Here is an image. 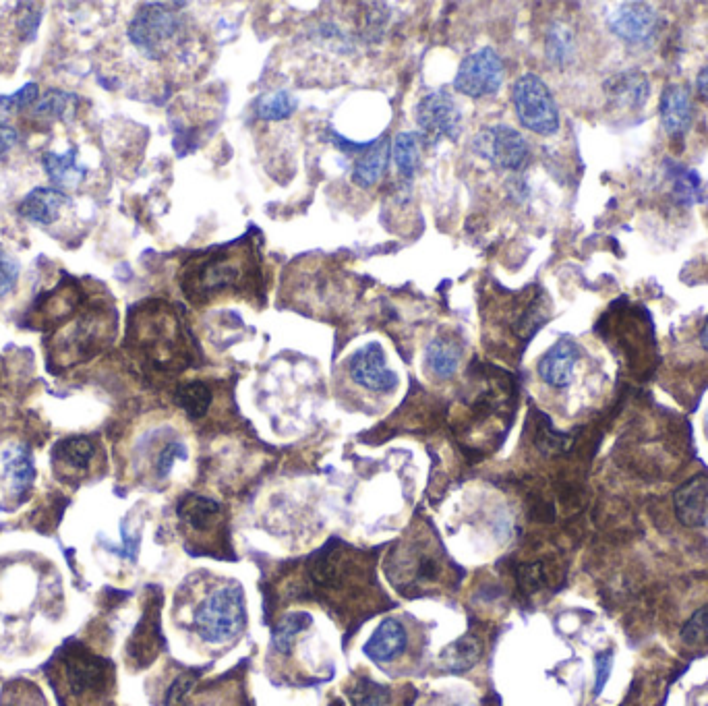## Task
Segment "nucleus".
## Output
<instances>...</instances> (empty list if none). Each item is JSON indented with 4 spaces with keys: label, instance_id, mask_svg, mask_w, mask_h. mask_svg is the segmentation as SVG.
<instances>
[{
    "label": "nucleus",
    "instance_id": "obj_6",
    "mask_svg": "<svg viewBox=\"0 0 708 706\" xmlns=\"http://www.w3.org/2000/svg\"><path fill=\"white\" fill-rule=\"evenodd\" d=\"M417 125L421 127V137L429 143H439L441 139L458 141L462 133V114L450 94L435 92L421 100Z\"/></svg>",
    "mask_w": 708,
    "mask_h": 706
},
{
    "label": "nucleus",
    "instance_id": "obj_41",
    "mask_svg": "<svg viewBox=\"0 0 708 706\" xmlns=\"http://www.w3.org/2000/svg\"><path fill=\"white\" fill-rule=\"evenodd\" d=\"M696 87H698V94H700V98L708 102V67H704V69L698 73Z\"/></svg>",
    "mask_w": 708,
    "mask_h": 706
},
{
    "label": "nucleus",
    "instance_id": "obj_35",
    "mask_svg": "<svg viewBox=\"0 0 708 706\" xmlns=\"http://www.w3.org/2000/svg\"><path fill=\"white\" fill-rule=\"evenodd\" d=\"M700 181L696 172L692 170H680L675 176V197L680 199L682 203H692L696 201V193H698Z\"/></svg>",
    "mask_w": 708,
    "mask_h": 706
},
{
    "label": "nucleus",
    "instance_id": "obj_8",
    "mask_svg": "<svg viewBox=\"0 0 708 706\" xmlns=\"http://www.w3.org/2000/svg\"><path fill=\"white\" fill-rule=\"evenodd\" d=\"M607 27L628 44H646L657 34L659 15L651 5L624 3L607 15Z\"/></svg>",
    "mask_w": 708,
    "mask_h": 706
},
{
    "label": "nucleus",
    "instance_id": "obj_38",
    "mask_svg": "<svg viewBox=\"0 0 708 706\" xmlns=\"http://www.w3.org/2000/svg\"><path fill=\"white\" fill-rule=\"evenodd\" d=\"M3 706H44V702L34 688H23V690H15L13 696H9L7 692Z\"/></svg>",
    "mask_w": 708,
    "mask_h": 706
},
{
    "label": "nucleus",
    "instance_id": "obj_28",
    "mask_svg": "<svg viewBox=\"0 0 708 706\" xmlns=\"http://www.w3.org/2000/svg\"><path fill=\"white\" fill-rule=\"evenodd\" d=\"M311 622H313V617L303 611H294V613H288L286 617H282V622L276 626L274 636H272L274 649L278 653H288L292 649V642L297 640V636L301 632H305L311 626Z\"/></svg>",
    "mask_w": 708,
    "mask_h": 706
},
{
    "label": "nucleus",
    "instance_id": "obj_23",
    "mask_svg": "<svg viewBox=\"0 0 708 706\" xmlns=\"http://www.w3.org/2000/svg\"><path fill=\"white\" fill-rule=\"evenodd\" d=\"M421 137L415 131H402L394 139V162L404 179H412L421 164Z\"/></svg>",
    "mask_w": 708,
    "mask_h": 706
},
{
    "label": "nucleus",
    "instance_id": "obj_43",
    "mask_svg": "<svg viewBox=\"0 0 708 706\" xmlns=\"http://www.w3.org/2000/svg\"><path fill=\"white\" fill-rule=\"evenodd\" d=\"M706 435H708V410H706Z\"/></svg>",
    "mask_w": 708,
    "mask_h": 706
},
{
    "label": "nucleus",
    "instance_id": "obj_15",
    "mask_svg": "<svg viewBox=\"0 0 708 706\" xmlns=\"http://www.w3.org/2000/svg\"><path fill=\"white\" fill-rule=\"evenodd\" d=\"M67 684L79 698L100 692L106 686V663L87 653L71 657L67 661Z\"/></svg>",
    "mask_w": 708,
    "mask_h": 706
},
{
    "label": "nucleus",
    "instance_id": "obj_34",
    "mask_svg": "<svg viewBox=\"0 0 708 706\" xmlns=\"http://www.w3.org/2000/svg\"><path fill=\"white\" fill-rule=\"evenodd\" d=\"M189 452H187V446L183 444V441H170V444H166L162 448V452L158 454V460H156V473L160 479L168 477L170 475V470L174 468V464L179 462V460H187Z\"/></svg>",
    "mask_w": 708,
    "mask_h": 706
},
{
    "label": "nucleus",
    "instance_id": "obj_3",
    "mask_svg": "<svg viewBox=\"0 0 708 706\" xmlns=\"http://www.w3.org/2000/svg\"><path fill=\"white\" fill-rule=\"evenodd\" d=\"M512 102L522 127L545 137L557 133L559 110L551 90L539 75L526 73L518 77L512 87Z\"/></svg>",
    "mask_w": 708,
    "mask_h": 706
},
{
    "label": "nucleus",
    "instance_id": "obj_31",
    "mask_svg": "<svg viewBox=\"0 0 708 706\" xmlns=\"http://www.w3.org/2000/svg\"><path fill=\"white\" fill-rule=\"evenodd\" d=\"M350 700L354 706H383L388 700V690L371 680H359L350 688Z\"/></svg>",
    "mask_w": 708,
    "mask_h": 706
},
{
    "label": "nucleus",
    "instance_id": "obj_4",
    "mask_svg": "<svg viewBox=\"0 0 708 706\" xmlns=\"http://www.w3.org/2000/svg\"><path fill=\"white\" fill-rule=\"evenodd\" d=\"M472 152L501 170H520L530 156L524 135L508 125L485 127L472 141Z\"/></svg>",
    "mask_w": 708,
    "mask_h": 706
},
{
    "label": "nucleus",
    "instance_id": "obj_29",
    "mask_svg": "<svg viewBox=\"0 0 708 706\" xmlns=\"http://www.w3.org/2000/svg\"><path fill=\"white\" fill-rule=\"evenodd\" d=\"M299 100L294 98L290 92H274L265 94L257 102V116L261 121H284L288 116L297 110Z\"/></svg>",
    "mask_w": 708,
    "mask_h": 706
},
{
    "label": "nucleus",
    "instance_id": "obj_7",
    "mask_svg": "<svg viewBox=\"0 0 708 706\" xmlns=\"http://www.w3.org/2000/svg\"><path fill=\"white\" fill-rule=\"evenodd\" d=\"M348 371L354 384L377 394L392 392L398 386V375L388 367L381 344L369 342L350 357Z\"/></svg>",
    "mask_w": 708,
    "mask_h": 706
},
{
    "label": "nucleus",
    "instance_id": "obj_39",
    "mask_svg": "<svg viewBox=\"0 0 708 706\" xmlns=\"http://www.w3.org/2000/svg\"><path fill=\"white\" fill-rule=\"evenodd\" d=\"M611 663H613V653L605 651L599 653L595 659V669H597V684H595V694H601V690L605 688L609 675H611Z\"/></svg>",
    "mask_w": 708,
    "mask_h": 706
},
{
    "label": "nucleus",
    "instance_id": "obj_1",
    "mask_svg": "<svg viewBox=\"0 0 708 706\" xmlns=\"http://www.w3.org/2000/svg\"><path fill=\"white\" fill-rule=\"evenodd\" d=\"M185 3H147L141 5L129 25V40L147 58L160 61L183 36V19L172 9H183Z\"/></svg>",
    "mask_w": 708,
    "mask_h": 706
},
{
    "label": "nucleus",
    "instance_id": "obj_16",
    "mask_svg": "<svg viewBox=\"0 0 708 706\" xmlns=\"http://www.w3.org/2000/svg\"><path fill=\"white\" fill-rule=\"evenodd\" d=\"M406 630L398 620H383L365 644V653L375 663H392L406 651Z\"/></svg>",
    "mask_w": 708,
    "mask_h": 706
},
{
    "label": "nucleus",
    "instance_id": "obj_10",
    "mask_svg": "<svg viewBox=\"0 0 708 706\" xmlns=\"http://www.w3.org/2000/svg\"><path fill=\"white\" fill-rule=\"evenodd\" d=\"M692 98L686 85L671 83L663 90L661 106H659V119L665 133L673 139H680L692 127Z\"/></svg>",
    "mask_w": 708,
    "mask_h": 706
},
{
    "label": "nucleus",
    "instance_id": "obj_2",
    "mask_svg": "<svg viewBox=\"0 0 708 706\" xmlns=\"http://www.w3.org/2000/svg\"><path fill=\"white\" fill-rule=\"evenodd\" d=\"M245 626V597L241 586H220L195 611V628L212 644L228 642Z\"/></svg>",
    "mask_w": 708,
    "mask_h": 706
},
{
    "label": "nucleus",
    "instance_id": "obj_12",
    "mask_svg": "<svg viewBox=\"0 0 708 706\" xmlns=\"http://www.w3.org/2000/svg\"><path fill=\"white\" fill-rule=\"evenodd\" d=\"M605 94L622 110H636L642 108L651 94V83H648L646 73L640 69H630L622 71L605 81Z\"/></svg>",
    "mask_w": 708,
    "mask_h": 706
},
{
    "label": "nucleus",
    "instance_id": "obj_14",
    "mask_svg": "<svg viewBox=\"0 0 708 706\" xmlns=\"http://www.w3.org/2000/svg\"><path fill=\"white\" fill-rule=\"evenodd\" d=\"M675 516L684 526L698 528L708 520V479L694 477L675 491Z\"/></svg>",
    "mask_w": 708,
    "mask_h": 706
},
{
    "label": "nucleus",
    "instance_id": "obj_22",
    "mask_svg": "<svg viewBox=\"0 0 708 706\" xmlns=\"http://www.w3.org/2000/svg\"><path fill=\"white\" fill-rule=\"evenodd\" d=\"M179 516L193 526L195 531H205L210 528L220 516V504L210 497L189 495L179 504Z\"/></svg>",
    "mask_w": 708,
    "mask_h": 706
},
{
    "label": "nucleus",
    "instance_id": "obj_11",
    "mask_svg": "<svg viewBox=\"0 0 708 706\" xmlns=\"http://www.w3.org/2000/svg\"><path fill=\"white\" fill-rule=\"evenodd\" d=\"M580 361V348L576 342L564 338L555 342L539 361V375L551 388H566L572 384L574 369Z\"/></svg>",
    "mask_w": 708,
    "mask_h": 706
},
{
    "label": "nucleus",
    "instance_id": "obj_17",
    "mask_svg": "<svg viewBox=\"0 0 708 706\" xmlns=\"http://www.w3.org/2000/svg\"><path fill=\"white\" fill-rule=\"evenodd\" d=\"M79 150L77 147H71L69 152L65 154H56V152H48L42 156V166L48 174V179L63 189H73L77 187L87 174V168L79 164L77 160Z\"/></svg>",
    "mask_w": 708,
    "mask_h": 706
},
{
    "label": "nucleus",
    "instance_id": "obj_13",
    "mask_svg": "<svg viewBox=\"0 0 708 706\" xmlns=\"http://www.w3.org/2000/svg\"><path fill=\"white\" fill-rule=\"evenodd\" d=\"M71 203L69 195L58 189H48V187H36L34 191H29L25 199L19 205V214L27 222L50 226L58 218L61 212Z\"/></svg>",
    "mask_w": 708,
    "mask_h": 706
},
{
    "label": "nucleus",
    "instance_id": "obj_36",
    "mask_svg": "<svg viewBox=\"0 0 708 706\" xmlns=\"http://www.w3.org/2000/svg\"><path fill=\"white\" fill-rule=\"evenodd\" d=\"M518 582H520V586L524 588V591H528V593L537 591V588H541L543 582H545L543 568H541L539 564L522 566V568L518 570Z\"/></svg>",
    "mask_w": 708,
    "mask_h": 706
},
{
    "label": "nucleus",
    "instance_id": "obj_20",
    "mask_svg": "<svg viewBox=\"0 0 708 706\" xmlns=\"http://www.w3.org/2000/svg\"><path fill=\"white\" fill-rule=\"evenodd\" d=\"M386 164H388V141L379 139L371 143L361 154L357 164H354L352 183L361 189H371L379 181L383 170H386Z\"/></svg>",
    "mask_w": 708,
    "mask_h": 706
},
{
    "label": "nucleus",
    "instance_id": "obj_37",
    "mask_svg": "<svg viewBox=\"0 0 708 706\" xmlns=\"http://www.w3.org/2000/svg\"><path fill=\"white\" fill-rule=\"evenodd\" d=\"M193 684H195L193 675H181V678L170 686V690L166 694V706H179L185 700V696L191 692Z\"/></svg>",
    "mask_w": 708,
    "mask_h": 706
},
{
    "label": "nucleus",
    "instance_id": "obj_9",
    "mask_svg": "<svg viewBox=\"0 0 708 706\" xmlns=\"http://www.w3.org/2000/svg\"><path fill=\"white\" fill-rule=\"evenodd\" d=\"M230 249H226L222 255L205 259L203 263L187 276V290L191 288H199L201 292H214V290H222L226 286H234L239 284L243 268H241V259L236 261L234 255H228Z\"/></svg>",
    "mask_w": 708,
    "mask_h": 706
},
{
    "label": "nucleus",
    "instance_id": "obj_44",
    "mask_svg": "<svg viewBox=\"0 0 708 706\" xmlns=\"http://www.w3.org/2000/svg\"><path fill=\"white\" fill-rule=\"evenodd\" d=\"M458 706H466V704H458Z\"/></svg>",
    "mask_w": 708,
    "mask_h": 706
},
{
    "label": "nucleus",
    "instance_id": "obj_30",
    "mask_svg": "<svg viewBox=\"0 0 708 706\" xmlns=\"http://www.w3.org/2000/svg\"><path fill=\"white\" fill-rule=\"evenodd\" d=\"M40 98L38 83H25L21 90L9 96H0V125H5L17 110L32 108Z\"/></svg>",
    "mask_w": 708,
    "mask_h": 706
},
{
    "label": "nucleus",
    "instance_id": "obj_27",
    "mask_svg": "<svg viewBox=\"0 0 708 706\" xmlns=\"http://www.w3.org/2000/svg\"><path fill=\"white\" fill-rule=\"evenodd\" d=\"M94 452L96 448L87 437H67L63 441H58V446L54 448V456L75 470H83L90 466Z\"/></svg>",
    "mask_w": 708,
    "mask_h": 706
},
{
    "label": "nucleus",
    "instance_id": "obj_24",
    "mask_svg": "<svg viewBox=\"0 0 708 706\" xmlns=\"http://www.w3.org/2000/svg\"><path fill=\"white\" fill-rule=\"evenodd\" d=\"M574 34L566 23H553L545 38V50L551 65L566 67L574 58Z\"/></svg>",
    "mask_w": 708,
    "mask_h": 706
},
{
    "label": "nucleus",
    "instance_id": "obj_18",
    "mask_svg": "<svg viewBox=\"0 0 708 706\" xmlns=\"http://www.w3.org/2000/svg\"><path fill=\"white\" fill-rule=\"evenodd\" d=\"M460 361L462 346L454 338L439 336L431 340L425 350V365L439 379H450L458 371Z\"/></svg>",
    "mask_w": 708,
    "mask_h": 706
},
{
    "label": "nucleus",
    "instance_id": "obj_40",
    "mask_svg": "<svg viewBox=\"0 0 708 706\" xmlns=\"http://www.w3.org/2000/svg\"><path fill=\"white\" fill-rule=\"evenodd\" d=\"M19 141V133L13 127L0 125V158L7 156Z\"/></svg>",
    "mask_w": 708,
    "mask_h": 706
},
{
    "label": "nucleus",
    "instance_id": "obj_32",
    "mask_svg": "<svg viewBox=\"0 0 708 706\" xmlns=\"http://www.w3.org/2000/svg\"><path fill=\"white\" fill-rule=\"evenodd\" d=\"M19 261L0 243V299H5L17 286Z\"/></svg>",
    "mask_w": 708,
    "mask_h": 706
},
{
    "label": "nucleus",
    "instance_id": "obj_26",
    "mask_svg": "<svg viewBox=\"0 0 708 706\" xmlns=\"http://www.w3.org/2000/svg\"><path fill=\"white\" fill-rule=\"evenodd\" d=\"M5 468L7 475L15 489L25 491L34 481V460L29 454L27 446H13L5 454Z\"/></svg>",
    "mask_w": 708,
    "mask_h": 706
},
{
    "label": "nucleus",
    "instance_id": "obj_19",
    "mask_svg": "<svg viewBox=\"0 0 708 706\" xmlns=\"http://www.w3.org/2000/svg\"><path fill=\"white\" fill-rule=\"evenodd\" d=\"M79 110V98L69 92L61 90H48L38 98L32 106V116L40 121H61L71 123Z\"/></svg>",
    "mask_w": 708,
    "mask_h": 706
},
{
    "label": "nucleus",
    "instance_id": "obj_25",
    "mask_svg": "<svg viewBox=\"0 0 708 706\" xmlns=\"http://www.w3.org/2000/svg\"><path fill=\"white\" fill-rule=\"evenodd\" d=\"M174 402L185 410L189 419H201L210 410L212 392L208 386L201 384V381H191V384L176 388Z\"/></svg>",
    "mask_w": 708,
    "mask_h": 706
},
{
    "label": "nucleus",
    "instance_id": "obj_5",
    "mask_svg": "<svg viewBox=\"0 0 708 706\" xmlns=\"http://www.w3.org/2000/svg\"><path fill=\"white\" fill-rule=\"evenodd\" d=\"M501 83H504V63L491 46L466 56L454 77L456 92L475 100L493 96Z\"/></svg>",
    "mask_w": 708,
    "mask_h": 706
},
{
    "label": "nucleus",
    "instance_id": "obj_42",
    "mask_svg": "<svg viewBox=\"0 0 708 706\" xmlns=\"http://www.w3.org/2000/svg\"><path fill=\"white\" fill-rule=\"evenodd\" d=\"M700 344H702V348L708 352V321L704 323V328H702V332H700Z\"/></svg>",
    "mask_w": 708,
    "mask_h": 706
},
{
    "label": "nucleus",
    "instance_id": "obj_21",
    "mask_svg": "<svg viewBox=\"0 0 708 706\" xmlns=\"http://www.w3.org/2000/svg\"><path fill=\"white\" fill-rule=\"evenodd\" d=\"M479 659H481V642L470 634L446 646L444 653L439 655V663L454 673L468 671L470 667L477 665Z\"/></svg>",
    "mask_w": 708,
    "mask_h": 706
},
{
    "label": "nucleus",
    "instance_id": "obj_33",
    "mask_svg": "<svg viewBox=\"0 0 708 706\" xmlns=\"http://www.w3.org/2000/svg\"><path fill=\"white\" fill-rule=\"evenodd\" d=\"M682 640L690 646L708 644V607L698 609L682 628Z\"/></svg>",
    "mask_w": 708,
    "mask_h": 706
}]
</instances>
